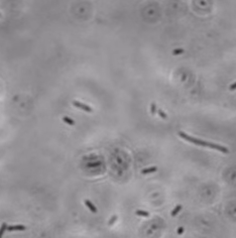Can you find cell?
<instances>
[{
  "label": "cell",
  "mask_w": 236,
  "mask_h": 238,
  "mask_svg": "<svg viewBox=\"0 0 236 238\" xmlns=\"http://www.w3.org/2000/svg\"><path fill=\"white\" fill-rule=\"evenodd\" d=\"M178 134L184 140H186L188 142H191V143H194L196 145L203 146V147H208V148H211V149H216V150H219V151L223 152V153H228V151H229L228 148H226L225 146L218 145V144L213 143V142H208V141H205V140H202V139H199V138H195L193 136L188 135L187 133H185L184 131H179Z\"/></svg>",
  "instance_id": "1"
},
{
  "label": "cell",
  "mask_w": 236,
  "mask_h": 238,
  "mask_svg": "<svg viewBox=\"0 0 236 238\" xmlns=\"http://www.w3.org/2000/svg\"><path fill=\"white\" fill-rule=\"evenodd\" d=\"M73 105L77 108H79V109H81V110L86 111V112H93V109L91 107H89L88 105H85V104H83L79 101H73Z\"/></svg>",
  "instance_id": "2"
},
{
  "label": "cell",
  "mask_w": 236,
  "mask_h": 238,
  "mask_svg": "<svg viewBox=\"0 0 236 238\" xmlns=\"http://www.w3.org/2000/svg\"><path fill=\"white\" fill-rule=\"evenodd\" d=\"M8 231H24L25 230V226L23 225H12L9 226L7 228Z\"/></svg>",
  "instance_id": "3"
},
{
  "label": "cell",
  "mask_w": 236,
  "mask_h": 238,
  "mask_svg": "<svg viewBox=\"0 0 236 238\" xmlns=\"http://www.w3.org/2000/svg\"><path fill=\"white\" fill-rule=\"evenodd\" d=\"M85 205L89 208V210L92 212V213H97V208L95 207V205H93L89 200H85Z\"/></svg>",
  "instance_id": "4"
},
{
  "label": "cell",
  "mask_w": 236,
  "mask_h": 238,
  "mask_svg": "<svg viewBox=\"0 0 236 238\" xmlns=\"http://www.w3.org/2000/svg\"><path fill=\"white\" fill-rule=\"evenodd\" d=\"M156 167H150V168H147V169H143L142 171H141V173L143 174V175H146V174H150V173H154V172H156Z\"/></svg>",
  "instance_id": "5"
},
{
  "label": "cell",
  "mask_w": 236,
  "mask_h": 238,
  "mask_svg": "<svg viewBox=\"0 0 236 238\" xmlns=\"http://www.w3.org/2000/svg\"><path fill=\"white\" fill-rule=\"evenodd\" d=\"M63 121L66 122V123L69 124V125H74V124H75V121H74L72 118L67 117V116H64V117H63Z\"/></svg>",
  "instance_id": "6"
},
{
  "label": "cell",
  "mask_w": 236,
  "mask_h": 238,
  "mask_svg": "<svg viewBox=\"0 0 236 238\" xmlns=\"http://www.w3.org/2000/svg\"><path fill=\"white\" fill-rule=\"evenodd\" d=\"M181 210H182V205H178V206H177V207L175 208V209L172 211V216L175 217V216H176L177 214H178Z\"/></svg>",
  "instance_id": "7"
},
{
  "label": "cell",
  "mask_w": 236,
  "mask_h": 238,
  "mask_svg": "<svg viewBox=\"0 0 236 238\" xmlns=\"http://www.w3.org/2000/svg\"><path fill=\"white\" fill-rule=\"evenodd\" d=\"M135 213H136V215H138V216H142V217H148V216H149V213H148V212L142 211V210H137Z\"/></svg>",
  "instance_id": "8"
},
{
  "label": "cell",
  "mask_w": 236,
  "mask_h": 238,
  "mask_svg": "<svg viewBox=\"0 0 236 238\" xmlns=\"http://www.w3.org/2000/svg\"><path fill=\"white\" fill-rule=\"evenodd\" d=\"M150 113H151L152 116H154L155 113H156V105H155L154 103H151V104H150Z\"/></svg>",
  "instance_id": "9"
},
{
  "label": "cell",
  "mask_w": 236,
  "mask_h": 238,
  "mask_svg": "<svg viewBox=\"0 0 236 238\" xmlns=\"http://www.w3.org/2000/svg\"><path fill=\"white\" fill-rule=\"evenodd\" d=\"M157 113H158V115L161 117V118H163V119H167V114L163 111V110H161V109H157Z\"/></svg>",
  "instance_id": "10"
},
{
  "label": "cell",
  "mask_w": 236,
  "mask_h": 238,
  "mask_svg": "<svg viewBox=\"0 0 236 238\" xmlns=\"http://www.w3.org/2000/svg\"><path fill=\"white\" fill-rule=\"evenodd\" d=\"M7 225L5 224V223H3V225L1 227V231H0V237H3V233L5 232V230H7Z\"/></svg>",
  "instance_id": "11"
},
{
  "label": "cell",
  "mask_w": 236,
  "mask_h": 238,
  "mask_svg": "<svg viewBox=\"0 0 236 238\" xmlns=\"http://www.w3.org/2000/svg\"><path fill=\"white\" fill-rule=\"evenodd\" d=\"M115 220H117V216H113V217L111 218V220H110V222H109V225H112L113 223L115 222Z\"/></svg>",
  "instance_id": "12"
},
{
  "label": "cell",
  "mask_w": 236,
  "mask_h": 238,
  "mask_svg": "<svg viewBox=\"0 0 236 238\" xmlns=\"http://www.w3.org/2000/svg\"><path fill=\"white\" fill-rule=\"evenodd\" d=\"M230 91H234V90H236V82L234 83V84H232L231 86H230Z\"/></svg>",
  "instance_id": "13"
},
{
  "label": "cell",
  "mask_w": 236,
  "mask_h": 238,
  "mask_svg": "<svg viewBox=\"0 0 236 238\" xmlns=\"http://www.w3.org/2000/svg\"><path fill=\"white\" fill-rule=\"evenodd\" d=\"M182 53H183V50H176V51H174V55H180Z\"/></svg>",
  "instance_id": "14"
},
{
  "label": "cell",
  "mask_w": 236,
  "mask_h": 238,
  "mask_svg": "<svg viewBox=\"0 0 236 238\" xmlns=\"http://www.w3.org/2000/svg\"><path fill=\"white\" fill-rule=\"evenodd\" d=\"M183 232H184V228L180 227V228H179V230H178V233H179V234H182Z\"/></svg>",
  "instance_id": "15"
},
{
  "label": "cell",
  "mask_w": 236,
  "mask_h": 238,
  "mask_svg": "<svg viewBox=\"0 0 236 238\" xmlns=\"http://www.w3.org/2000/svg\"><path fill=\"white\" fill-rule=\"evenodd\" d=\"M234 211H235V212H236V209H235V210H234Z\"/></svg>",
  "instance_id": "16"
}]
</instances>
